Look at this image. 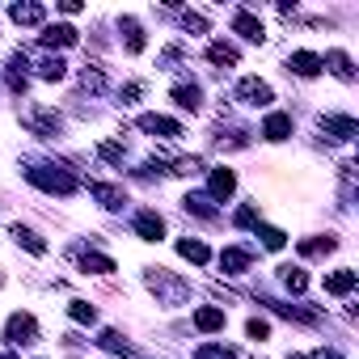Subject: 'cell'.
Listing matches in <instances>:
<instances>
[{"label": "cell", "mask_w": 359, "mask_h": 359, "mask_svg": "<svg viewBox=\"0 0 359 359\" xmlns=\"http://www.w3.org/2000/svg\"><path fill=\"white\" fill-rule=\"evenodd\" d=\"M173 102L182 106V110H199L203 93H199V85H173Z\"/></svg>", "instance_id": "21"}, {"label": "cell", "mask_w": 359, "mask_h": 359, "mask_svg": "<svg viewBox=\"0 0 359 359\" xmlns=\"http://www.w3.org/2000/svg\"><path fill=\"white\" fill-rule=\"evenodd\" d=\"M287 72H296V76H317V72H321V55H317V51H292V55H287Z\"/></svg>", "instance_id": "8"}, {"label": "cell", "mask_w": 359, "mask_h": 359, "mask_svg": "<svg viewBox=\"0 0 359 359\" xmlns=\"http://www.w3.org/2000/svg\"><path fill=\"white\" fill-rule=\"evenodd\" d=\"M313 359H342V355H338V351H325V346H321V351H313Z\"/></svg>", "instance_id": "39"}, {"label": "cell", "mask_w": 359, "mask_h": 359, "mask_svg": "<svg viewBox=\"0 0 359 359\" xmlns=\"http://www.w3.org/2000/svg\"><path fill=\"white\" fill-rule=\"evenodd\" d=\"M0 287H5V275H0Z\"/></svg>", "instance_id": "40"}, {"label": "cell", "mask_w": 359, "mask_h": 359, "mask_svg": "<svg viewBox=\"0 0 359 359\" xmlns=\"http://www.w3.org/2000/svg\"><path fill=\"white\" fill-rule=\"evenodd\" d=\"M321 68H330V72H334L338 81H346V85L355 81V68H351V55H346V51H330V55L321 60Z\"/></svg>", "instance_id": "14"}, {"label": "cell", "mask_w": 359, "mask_h": 359, "mask_svg": "<svg viewBox=\"0 0 359 359\" xmlns=\"http://www.w3.org/2000/svg\"><path fill=\"white\" fill-rule=\"evenodd\" d=\"M177 254H182L187 262H195V266H208L212 262V250L203 241H177Z\"/></svg>", "instance_id": "17"}, {"label": "cell", "mask_w": 359, "mask_h": 359, "mask_svg": "<svg viewBox=\"0 0 359 359\" xmlns=\"http://www.w3.org/2000/svg\"><path fill=\"white\" fill-rule=\"evenodd\" d=\"M39 43H43V47H72V43H76V30H72V26H47V30L39 34Z\"/></svg>", "instance_id": "15"}, {"label": "cell", "mask_w": 359, "mask_h": 359, "mask_svg": "<svg viewBox=\"0 0 359 359\" xmlns=\"http://www.w3.org/2000/svg\"><path fill=\"white\" fill-rule=\"evenodd\" d=\"M199 169H203V161H199V156H182V161L173 165V173H199Z\"/></svg>", "instance_id": "36"}, {"label": "cell", "mask_w": 359, "mask_h": 359, "mask_svg": "<svg viewBox=\"0 0 359 359\" xmlns=\"http://www.w3.org/2000/svg\"><path fill=\"white\" fill-rule=\"evenodd\" d=\"M161 233H165V220L156 212H140L135 216V237L140 241H161Z\"/></svg>", "instance_id": "11"}, {"label": "cell", "mask_w": 359, "mask_h": 359, "mask_svg": "<svg viewBox=\"0 0 359 359\" xmlns=\"http://www.w3.org/2000/svg\"><path fill=\"white\" fill-rule=\"evenodd\" d=\"M250 262H254V258H250V250H224V254H220V266H224L229 275L250 271Z\"/></svg>", "instance_id": "20"}, {"label": "cell", "mask_w": 359, "mask_h": 359, "mask_svg": "<svg viewBox=\"0 0 359 359\" xmlns=\"http://www.w3.org/2000/svg\"><path fill=\"white\" fill-rule=\"evenodd\" d=\"M118 26H123V34H127V55H140V51H144V30H140V22H135V18H123Z\"/></svg>", "instance_id": "22"}, {"label": "cell", "mask_w": 359, "mask_h": 359, "mask_svg": "<svg viewBox=\"0 0 359 359\" xmlns=\"http://www.w3.org/2000/svg\"><path fill=\"white\" fill-rule=\"evenodd\" d=\"M144 283L152 287V296H156L161 304H182V300L191 296V283L177 279V275H169L165 266H148V271H144Z\"/></svg>", "instance_id": "1"}, {"label": "cell", "mask_w": 359, "mask_h": 359, "mask_svg": "<svg viewBox=\"0 0 359 359\" xmlns=\"http://www.w3.org/2000/svg\"><path fill=\"white\" fill-rule=\"evenodd\" d=\"M195 359H237V351L233 346H203V351H195Z\"/></svg>", "instance_id": "33"}, {"label": "cell", "mask_w": 359, "mask_h": 359, "mask_svg": "<svg viewBox=\"0 0 359 359\" xmlns=\"http://www.w3.org/2000/svg\"><path fill=\"white\" fill-rule=\"evenodd\" d=\"M195 330H203V334H216V330H224V309H216V304H203V309H195Z\"/></svg>", "instance_id": "13"}, {"label": "cell", "mask_w": 359, "mask_h": 359, "mask_svg": "<svg viewBox=\"0 0 359 359\" xmlns=\"http://www.w3.org/2000/svg\"><path fill=\"white\" fill-rule=\"evenodd\" d=\"M233 30H237L241 39H250V43H262V39H266L262 22H258V18H254L250 9H237V13H233Z\"/></svg>", "instance_id": "7"}, {"label": "cell", "mask_w": 359, "mask_h": 359, "mask_svg": "<svg viewBox=\"0 0 359 359\" xmlns=\"http://www.w3.org/2000/svg\"><path fill=\"white\" fill-rule=\"evenodd\" d=\"M81 271L85 275H110L114 258H106V254H81Z\"/></svg>", "instance_id": "25"}, {"label": "cell", "mask_w": 359, "mask_h": 359, "mask_svg": "<svg viewBox=\"0 0 359 359\" xmlns=\"http://www.w3.org/2000/svg\"><path fill=\"white\" fill-rule=\"evenodd\" d=\"M262 135H266L271 144L287 140V135H292V114H283V110H271V114H266V123H262Z\"/></svg>", "instance_id": "10"}, {"label": "cell", "mask_w": 359, "mask_h": 359, "mask_svg": "<svg viewBox=\"0 0 359 359\" xmlns=\"http://www.w3.org/2000/svg\"><path fill=\"white\" fill-rule=\"evenodd\" d=\"M97 152H102V161H123V144H114V140L97 144Z\"/></svg>", "instance_id": "35"}, {"label": "cell", "mask_w": 359, "mask_h": 359, "mask_svg": "<svg viewBox=\"0 0 359 359\" xmlns=\"http://www.w3.org/2000/svg\"><path fill=\"white\" fill-rule=\"evenodd\" d=\"M182 208H187V212H195L199 220H216V208H212V199H203V195H187V199H182Z\"/></svg>", "instance_id": "27"}, {"label": "cell", "mask_w": 359, "mask_h": 359, "mask_svg": "<svg viewBox=\"0 0 359 359\" xmlns=\"http://www.w3.org/2000/svg\"><path fill=\"white\" fill-rule=\"evenodd\" d=\"M321 131H325V135H334V140H355V131H359V127H355V118H351V114H325V118H321Z\"/></svg>", "instance_id": "9"}, {"label": "cell", "mask_w": 359, "mask_h": 359, "mask_svg": "<svg viewBox=\"0 0 359 359\" xmlns=\"http://www.w3.org/2000/svg\"><path fill=\"white\" fill-rule=\"evenodd\" d=\"M140 131L161 135V140H177V135H182V123H177V118H165V114H140Z\"/></svg>", "instance_id": "5"}, {"label": "cell", "mask_w": 359, "mask_h": 359, "mask_svg": "<svg viewBox=\"0 0 359 359\" xmlns=\"http://www.w3.org/2000/svg\"><path fill=\"white\" fill-rule=\"evenodd\" d=\"M233 224H237V229H250V224H258V203H245V208L233 216Z\"/></svg>", "instance_id": "32"}, {"label": "cell", "mask_w": 359, "mask_h": 359, "mask_svg": "<svg viewBox=\"0 0 359 359\" xmlns=\"http://www.w3.org/2000/svg\"><path fill=\"white\" fill-rule=\"evenodd\" d=\"M5 342H9V346H30V342H39V321H34L30 313H13V317L5 321Z\"/></svg>", "instance_id": "3"}, {"label": "cell", "mask_w": 359, "mask_h": 359, "mask_svg": "<svg viewBox=\"0 0 359 359\" xmlns=\"http://www.w3.org/2000/svg\"><path fill=\"white\" fill-rule=\"evenodd\" d=\"M258 237H262V245H266V250H283V245H287V233H283V229H271V224H262V229H258Z\"/></svg>", "instance_id": "30"}, {"label": "cell", "mask_w": 359, "mask_h": 359, "mask_svg": "<svg viewBox=\"0 0 359 359\" xmlns=\"http://www.w3.org/2000/svg\"><path fill=\"white\" fill-rule=\"evenodd\" d=\"M287 359H300V355H287Z\"/></svg>", "instance_id": "42"}, {"label": "cell", "mask_w": 359, "mask_h": 359, "mask_svg": "<svg viewBox=\"0 0 359 359\" xmlns=\"http://www.w3.org/2000/svg\"><path fill=\"white\" fill-rule=\"evenodd\" d=\"M13 241H18V245H26V250H30V254H39V258L47 254V241H43L39 233H30V229H22V224H13Z\"/></svg>", "instance_id": "24"}, {"label": "cell", "mask_w": 359, "mask_h": 359, "mask_svg": "<svg viewBox=\"0 0 359 359\" xmlns=\"http://www.w3.org/2000/svg\"><path fill=\"white\" fill-rule=\"evenodd\" d=\"M39 135H60V114H51V110H26L22 114Z\"/></svg>", "instance_id": "12"}, {"label": "cell", "mask_w": 359, "mask_h": 359, "mask_svg": "<svg viewBox=\"0 0 359 359\" xmlns=\"http://www.w3.org/2000/svg\"><path fill=\"white\" fill-rule=\"evenodd\" d=\"M245 334H250V338H254V342H266V338H271V325H266V321H258V317H254V321H250V325H245Z\"/></svg>", "instance_id": "34"}, {"label": "cell", "mask_w": 359, "mask_h": 359, "mask_svg": "<svg viewBox=\"0 0 359 359\" xmlns=\"http://www.w3.org/2000/svg\"><path fill=\"white\" fill-rule=\"evenodd\" d=\"M237 97H241L245 106H271V102H275L271 85L258 81V76H241V81H237Z\"/></svg>", "instance_id": "4"}, {"label": "cell", "mask_w": 359, "mask_h": 359, "mask_svg": "<svg viewBox=\"0 0 359 359\" xmlns=\"http://www.w3.org/2000/svg\"><path fill=\"white\" fill-rule=\"evenodd\" d=\"M89 191L102 199V208H123V203H127V195H123L118 187H106V182H89Z\"/></svg>", "instance_id": "23"}, {"label": "cell", "mask_w": 359, "mask_h": 359, "mask_svg": "<svg viewBox=\"0 0 359 359\" xmlns=\"http://www.w3.org/2000/svg\"><path fill=\"white\" fill-rule=\"evenodd\" d=\"M26 177H30L34 187L51 191V195H72V191H76V177H68L64 169H51V165H43V169H26Z\"/></svg>", "instance_id": "2"}, {"label": "cell", "mask_w": 359, "mask_h": 359, "mask_svg": "<svg viewBox=\"0 0 359 359\" xmlns=\"http://www.w3.org/2000/svg\"><path fill=\"white\" fill-rule=\"evenodd\" d=\"M182 26H187V30H199V34H203V30H208V18H199V13H182Z\"/></svg>", "instance_id": "37"}, {"label": "cell", "mask_w": 359, "mask_h": 359, "mask_svg": "<svg viewBox=\"0 0 359 359\" xmlns=\"http://www.w3.org/2000/svg\"><path fill=\"white\" fill-rule=\"evenodd\" d=\"M208 60H212L216 68H233V64H237V47H233V43H220V39H216V43L208 47Z\"/></svg>", "instance_id": "19"}, {"label": "cell", "mask_w": 359, "mask_h": 359, "mask_svg": "<svg viewBox=\"0 0 359 359\" xmlns=\"http://www.w3.org/2000/svg\"><path fill=\"white\" fill-rule=\"evenodd\" d=\"M0 359H13V355H0Z\"/></svg>", "instance_id": "41"}, {"label": "cell", "mask_w": 359, "mask_h": 359, "mask_svg": "<svg viewBox=\"0 0 359 359\" xmlns=\"http://www.w3.org/2000/svg\"><path fill=\"white\" fill-rule=\"evenodd\" d=\"M9 18H13L18 26H39V22L47 18V9H43V5H13Z\"/></svg>", "instance_id": "18"}, {"label": "cell", "mask_w": 359, "mask_h": 359, "mask_svg": "<svg viewBox=\"0 0 359 359\" xmlns=\"http://www.w3.org/2000/svg\"><path fill=\"white\" fill-rule=\"evenodd\" d=\"M279 279H283V287H287V292H304V287H309V275H304L300 266H283V271H279Z\"/></svg>", "instance_id": "28"}, {"label": "cell", "mask_w": 359, "mask_h": 359, "mask_svg": "<svg viewBox=\"0 0 359 359\" xmlns=\"http://www.w3.org/2000/svg\"><path fill=\"white\" fill-rule=\"evenodd\" d=\"M68 313H72V321H81V325H93V321H97V309H93L89 300H72Z\"/></svg>", "instance_id": "29"}, {"label": "cell", "mask_w": 359, "mask_h": 359, "mask_svg": "<svg viewBox=\"0 0 359 359\" xmlns=\"http://www.w3.org/2000/svg\"><path fill=\"white\" fill-rule=\"evenodd\" d=\"M338 250V241L334 237H313V241H300V254L304 258H321V254H334Z\"/></svg>", "instance_id": "26"}, {"label": "cell", "mask_w": 359, "mask_h": 359, "mask_svg": "<svg viewBox=\"0 0 359 359\" xmlns=\"http://www.w3.org/2000/svg\"><path fill=\"white\" fill-rule=\"evenodd\" d=\"M355 279H359V275H355L351 266H342V271L325 275V292H330V296H346V292L355 287Z\"/></svg>", "instance_id": "16"}, {"label": "cell", "mask_w": 359, "mask_h": 359, "mask_svg": "<svg viewBox=\"0 0 359 359\" xmlns=\"http://www.w3.org/2000/svg\"><path fill=\"white\" fill-rule=\"evenodd\" d=\"M140 93H144V85H140V81H131V85H127V89H123V102H135V97H140Z\"/></svg>", "instance_id": "38"}, {"label": "cell", "mask_w": 359, "mask_h": 359, "mask_svg": "<svg viewBox=\"0 0 359 359\" xmlns=\"http://www.w3.org/2000/svg\"><path fill=\"white\" fill-rule=\"evenodd\" d=\"M208 191H212V199H233V191H237V173L233 169H212V177H208Z\"/></svg>", "instance_id": "6"}, {"label": "cell", "mask_w": 359, "mask_h": 359, "mask_svg": "<svg viewBox=\"0 0 359 359\" xmlns=\"http://www.w3.org/2000/svg\"><path fill=\"white\" fill-rule=\"evenodd\" d=\"M64 68H68V64L55 55V60H43V64H39V76H43V81H60V76H64Z\"/></svg>", "instance_id": "31"}]
</instances>
